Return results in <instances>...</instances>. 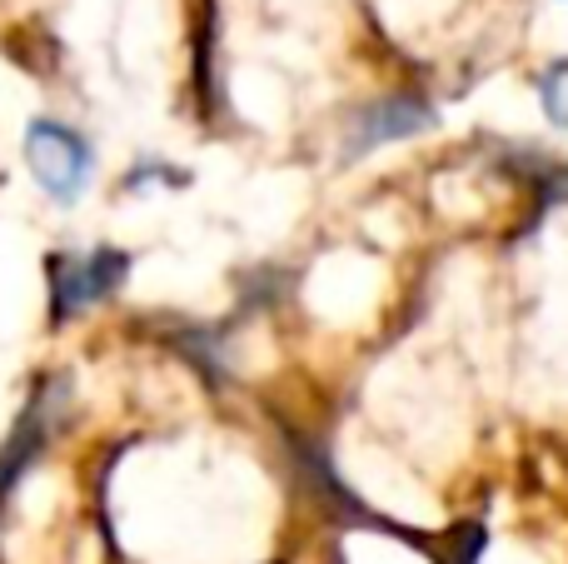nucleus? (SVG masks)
I'll list each match as a JSON object with an SVG mask.
<instances>
[{
  "label": "nucleus",
  "instance_id": "obj_1",
  "mask_svg": "<svg viewBox=\"0 0 568 564\" xmlns=\"http://www.w3.org/2000/svg\"><path fill=\"white\" fill-rule=\"evenodd\" d=\"M26 165L50 200L75 205L90 190V180H95V150H90V140L80 135V130H70L65 120L40 115L26 125Z\"/></svg>",
  "mask_w": 568,
  "mask_h": 564
},
{
  "label": "nucleus",
  "instance_id": "obj_2",
  "mask_svg": "<svg viewBox=\"0 0 568 564\" xmlns=\"http://www.w3.org/2000/svg\"><path fill=\"white\" fill-rule=\"evenodd\" d=\"M125 255L115 250H90V255L65 260V275H55V320H65L70 310H85L95 300H105L110 290L125 280Z\"/></svg>",
  "mask_w": 568,
  "mask_h": 564
},
{
  "label": "nucleus",
  "instance_id": "obj_3",
  "mask_svg": "<svg viewBox=\"0 0 568 564\" xmlns=\"http://www.w3.org/2000/svg\"><path fill=\"white\" fill-rule=\"evenodd\" d=\"M429 105L419 100H379L374 110H364L359 125H354V150H369V145H384V140H399V135H414V130L429 125Z\"/></svg>",
  "mask_w": 568,
  "mask_h": 564
}]
</instances>
